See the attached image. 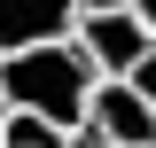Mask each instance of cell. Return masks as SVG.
Segmentation results:
<instances>
[{
  "instance_id": "cell-7",
  "label": "cell",
  "mask_w": 156,
  "mask_h": 148,
  "mask_svg": "<svg viewBox=\"0 0 156 148\" xmlns=\"http://www.w3.org/2000/svg\"><path fill=\"white\" fill-rule=\"evenodd\" d=\"M125 8H133V16H140V31L156 39V0H125Z\"/></svg>"
},
{
  "instance_id": "cell-9",
  "label": "cell",
  "mask_w": 156,
  "mask_h": 148,
  "mask_svg": "<svg viewBox=\"0 0 156 148\" xmlns=\"http://www.w3.org/2000/svg\"><path fill=\"white\" fill-rule=\"evenodd\" d=\"M0 132H8V101H0Z\"/></svg>"
},
{
  "instance_id": "cell-4",
  "label": "cell",
  "mask_w": 156,
  "mask_h": 148,
  "mask_svg": "<svg viewBox=\"0 0 156 148\" xmlns=\"http://www.w3.org/2000/svg\"><path fill=\"white\" fill-rule=\"evenodd\" d=\"M78 0H0V55L8 47H39V39H70Z\"/></svg>"
},
{
  "instance_id": "cell-2",
  "label": "cell",
  "mask_w": 156,
  "mask_h": 148,
  "mask_svg": "<svg viewBox=\"0 0 156 148\" xmlns=\"http://www.w3.org/2000/svg\"><path fill=\"white\" fill-rule=\"evenodd\" d=\"M70 39L86 47L94 78H125V70H133V62L156 47V39L140 31V16H133V8H86V16L70 23Z\"/></svg>"
},
{
  "instance_id": "cell-5",
  "label": "cell",
  "mask_w": 156,
  "mask_h": 148,
  "mask_svg": "<svg viewBox=\"0 0 156 148\" xmlns=\"http://www.w3.org/2000/svg\"><path fill=\"white\" fill-rule=\"evenodd\" d=\"M0 148H70V132H62V125H47V117H31V109H8Z\"/></svg>"
},
{
  "instance_id": "cell-8",
  "label": "cell",
  "mask_w": 156,
  "mask_h": 148,
  "mask_svg": "<svg viewBox=\"0 0 156 148\" xmlns=\"http://www.w3.org/2000/svg\"><path fill=\"white\" fill-rule=\"evenodd\" d=\"M86 8H125V0H78V16H86Z\"/></svg>"
},
{
  "instance_id": "cell-3",
  "label": "cell",
  "mask_w": 156,
  "mask_h": 148,
  "mask_svg": "<svg viewBox=\"0 0 156 148\" xmlns=\"http://www.w3.org/2000/svg\"><path fill=\"white\" fill-rule=\"evenodd\" d=\"M86 125H94L109 148H156V101H140L125 78H94V93H86Z\"/></svg>"
},
{
  "instance_id": "cell-6",
  "label": "cell",
  "mask_w": 156,
  "mask_h": 148,
  "mask_svg": "<svg viewBox=\"0 0 156 148\" xmlns=\"http://www.w3.org/2000/svg\"><path fill=\"white\" fill-rule=\"evenodd\" d=\"M125 86H133V93H140V101H156V47H148V55H140V62H133V70H125Z\"/></svg>"
},
{
  "instance_id": "cell-1",
  "label": "cell",
  "mask_w": 156,
  "mask_h": 148,
  "mask_svg": "<svg viewBox=\"0 0 156 148\" xmlns=\"http://www.w3.org/2000/svg\"><path fill=\"white\" fill-rule=\"evenodd\" d=\"M86 93H94V62L78 39H39V47H8L0 55V101L31 109L47 125L78 132L86 125Z\"/></svg>"
}]
</instances>
